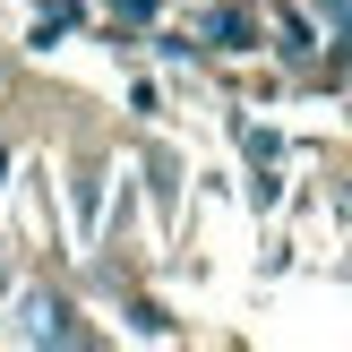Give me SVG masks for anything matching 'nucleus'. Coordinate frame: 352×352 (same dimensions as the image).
I'll list each match as a JSON object with an SVG mask.
<instances>
[{
	"label": "nucleus",
	"instance_id": "f257e3e1",
	"mask_svg": "<svg viewBox=\"0 0 352 352\" xmlns=\"http://www.w3.org/2000/svg\"><path fill=\"white\" fill-rule=\"evenodd\" d=\"M17 336L26 344H78V327H69V309L52 301V292H34V301L17 309Z\"/></svg>",
	"mask_w": 352,
	"mask_h": 352
},
{
	"label": "nucleus",
	"instance_id": "f03ea898",
	"mask_svg": "<svg viewBox=\"0 0 352 352\" xmlns=\"http://www.w3.org/2000/svg\"><path fill=\"white\" fill-rule=\"evenodd\" d=\"M327 9H336V17H344V26H352V0H327Z\"/></svg>",
	"mask_w": 352,
	"mask_h": 352
}]
</instances>
